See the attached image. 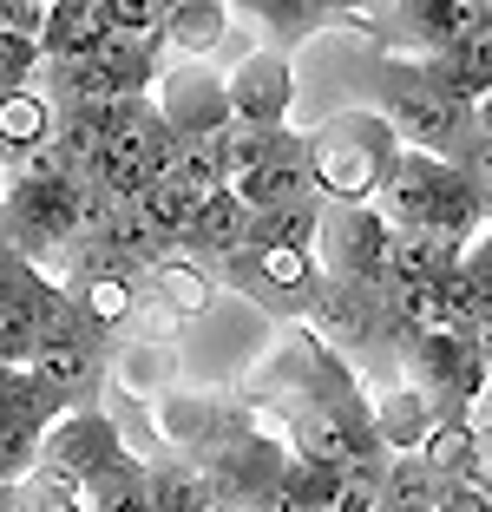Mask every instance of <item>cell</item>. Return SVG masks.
<instances>
[{"label":"cell","instance_id":"cell-1","mask_svg":"<svg viewBox=\"0 0 492 512\" xmlns=\"http://www.w3.org/2000/svg\"><path fill=\"white\" fill-rule=\"evenodd\" d=\"M368 92H374V112L394 125L401 151H427V158L453 165L466 151V138H473V106L447 99L420 60H401V53L368 60Z\"/></svg>","mask_w":492,"mask_h":512},{"label":"cell","instance_id":"cell-2","mask_svg":"<svg viewBox=\"0 0 492 512\" xmlns=\"http://www.w3.org/2000/svg\"><path fill=\"white\" fill-rule=\"evenodd\" d=\"M374 211L388 217V230H401V237H447V243H460V250H473L479 224H486L473 191H466V178L447 158H427V151H401V158H394L388 184L374 197Z\"/></svg>","mask_w":492,"mask_h":512},{"label":"cell","instance_id":"cell-3","mask_svg":"<svg viewBox=\"0 0 492 512\" xmlns=\"http://www.w3.org/2000/svg\"><path fill=\"white\" fill-rule=\"evenodd\" d=\"M394 158H401V138L374 106L342 112L309 132V184L322 204H374Z\"/></svg>","mask_w":492,"mask_h":512},{"label":"cell","instance_id":"cell-4","mask_svg":"<svg viewBox=\"0 0 492 512\" xmlns=\"http://www.w3.org/2000/svg\"><path fill=\"white\" fill-rule=\"evenodd\" d=\"M217 283L237 289V296H250L256 309H269V316H315V302H322V263H315L309 250H276V243H243L237 256H224L217 263Z\"/></svg>","mask_w":492,"mask_h":512},{"label":"cell","instance_id":"cell-5","mask_svg":"<svg viewBox=\"0 0 492 512\" xmlns=\"http://www.w3.org/2000/svg\"><path fill=\"white\" fill-rule=\"evenodd\" d=\"M328 283H361V289H388L394 276V230L374 204H322V243H315Z\"/></svg>","mask_w":492,"mask_h":512},{"label":"cell","instance_id":"cell-6","mask_svg":"<svg viewBox=\"0 0 492 512\" xmlns=\"http://www.w3.org/2000/svg\"><path fill=\"white\" fill-rule=\"evenodd\" d=\"M479 27H492V0H401V7H374L368 33L401 60H440L466 46Z\"/></svg>","mask_w":492,"mask_h":512},{"label":"cell","instance_id":"cell-7","mask_svg":"<svg viewBox=\"0 0 492 512\" xmlns=\"http://www.w3.org/2000/svg\"><path fill=\"white\" fill-rule=\"evenodd\" d=\"M119 460H132V447H125L119 421H112V414H99V407H73V414H60V421H53V434L40 440V467L66 473V480H79V486L105 480Z\"/></svg>","mask_w":492,"mask_h":512},{"label":"cell","instance_id":"cell-8","mask_svg":"<svg viewBox=\"0 0 492 512\" xmlns=\"http://www.w3.org/2000/svg\"><path fill=\"white\" fill-rule=\"evenodd\" d=\"M151 106H158L164 132L197 145V138H224L230 125V92H224V73H210V66H178V73H164L158 92H151Z\"/></svg>","mask_w":492,"mask_h":512},{"label":"cell","instance_id":"cell-9","mask_svg":"<svg viewBox=\"0 0 492 512\" xmlns=\"http://www.w3.org/2000/svg\"><path fill=\"white\" fill-rule=\"evenodd\" d=\"M224 92H230V119L250 125V132H283L289 125V106H296V66L289 53H243L237 66L224 73Z\"/></svg>","mask_w":492,"mask_h":512},{"label":"cell","instance_id":"cell-10","mask_svg":"<svg viewBox=\"0 0 492 512\" xmlns=\"http://www.w3.org/2000/svg\"><path fill=\"white\" fill-rule=\"evenodd\" d=\"M237 20H250V27L263 33L269 53H296L302 40L335 33V27L368 33V14H355V7H328V0H250V7H237Z\"/></svg>","mask_w":492,"mask_h":512},{"label":"cell","instance_id":"cell-11","mask_svg":"<svg viewBox=\"0 0 492 512\" xmlns=\"http://www.w3.org/2000/svg\"><path fill=\"white\" fill-rule=\"evenodd\" d=\"M27 375L46 381L66 407H92V394H99V381H105V348L92 342V335H46V342L33 348Z\"/></svg>","mask_w":492,"mask_h":512},{"label":"cell","instance_id":"cell-12","mask_svg":"<svg viewBox=\"0 0 492 512\" xmlns=\"http://www.w3.org/2000/svg\"><path fill=\"white\" fill-rule=\"evenodd\" d=\"M53 138H60V112H53V99H46L40 86L33 92H0V165L7 171L33 165Z\"/></svg>","mask_w":492,"mask_h":512},{"label":"cell","instance_id":"cell-13","mask_svg":"<svg viewBox=\"0 0 492 512\" xmlns=\"http://www.w3.org/2000/svg\"><path fill=\"white\" fill-rule=\"evenodd\" d=\"M105 40H112V33H105L99 0H53V7H46V27H40V60L73 66V60H92Z\"/></svg>","mask_w":492,"mask_h":512},{"label":"cell","instance_id":"cell-14","mask_svg":"<svg viewBox=\"0 0 492 512\" xmlns=\"http://www.w3.org/2000/svg\"><path fill=\"white\" fill-rule=\"evenodd\" d=\"M368 407H374V440L388 447V460H394V453H420V447H427V434L440 427V414H447L433 394L407 388V381L394 394H381V401H368Z\"/></svg>","mask_w":492,"mask_h":512},{"label":"cell","instance_id":"cell-15","mask_svg":"<svg viewBox=\"0 0 492 512\" xmlns=\"http://www.w3.org/2000/svg\"><path fill=\"white\" fill-rule=\"evenodd\" d=\"M243 243H250V211L237 204V191H210L204 204H197L191 217V237H184V256H197V263H224V256H237Z\"/></svg>","mask_w":492,"mask_h":512},{"label":"cell","instance_id":"cell-16","mask_svg":"<svg viewBox=\"0 0 492 512\" xmlns=\"http://www.w3.org/2000/svg\"><path fill=\"white\" fill-rule=\"evenodd\" d=\"M433 73V86L447 92V99H460V106H479L492 92V27H479L466 46H453V53H440V60H420Z\"/></svg>","mask_w":492,"mask_h":512},{"label":"cell","instance_id":"cell-17","mask_svg":"<svg viewBox=\"0 0 492 512\" xmlns=\"http://www.w3.org/2000/svg\"><path fill=\"white\" fill-rule=\"evenodd\" d=\"M230 27H237V7H224V0H171V14H164V40L191 53V66L217 53Z\"/></svg>","mask_w":492,"mask_h":512},{"label":"cell","instance_id":"cell-18","mask_svg":"<svg viewBox=\"0 0 492 512\" xmlns=\"http://www.w3.org/2000/svg\"><path fill=\"white\" fill-rule=\"evenodd\" d=\"M145 493H151V512H217V499H210L197 460H184V453L151 460L145 467Z\"/></svg>","mask_w":492,"mask_h":512},{"label":"cell","instance_id":"cell-19","mask_svg":"<svg viewBox=\"0 0 492 512\" xmlns=\"http://www.w3.org/2000/svg\"><path fill=\"white\" fill-rule=\"evenodd\" d=\"M86 499H92V512H151V493H145V460H119V467L105 473V480H92L86 486Z\"/></svg>","mask_w":492,"mask_h":512},{"label":"cell","instance_id":"cell-20","mask_svg":"<svg viewBox=\"0 0 492 512\" xmlns=\"http://www.w3.org/2000/svg\"><path fill=\"white\" fill-rule=\"evenodd\" d=\"M105 14V33H119V40H164V0H99Z\"/></svg>","mask_w":492,"mask_h":512},{"label":"cell","instance_id":"cell-21","mask_svg":"<svg viewBox=\"0 0 492 512\" xmlns=\"http://www.w3.org/2000/svg\"><path fill=\"white\" fill-rule=\"evenodd\" d=\"M453 171L466 178V191H473V204H479V217L492 224V138H466V151L453 158Z\"/></svg>","mask_w":492,"mask_h":512},{"label":"cell","instance_id":"cell-22","mask_svg":"<svg viewBox=\"0 0 492 512\" xmlns=\"http://www.w3.org/2000/svg\"><path fill=\"white\" fill-rule=\"evenodd\" d=\"M40 27H46V0H0V33L40 40Z\"/></svg>","mask_w":492,"mask_h":512},{"label":"cell","instance_id":"cell-23","mask_svg":"<svg viewBox=\"0 0 492 512\" xmlns=\"http://www.w3.org/2000/svg\"><path fill=\"white\" fill-rule=\"evenodd\" d=\"M440 512H492V493L479 480H460V486L440 493Z\"/></svg>","mask_w":492,"mask_h":512},{"label":"cell","instance_id":"cell-24","mask_svg":"<svg viewBox=\"0 0 492 512\" xmlns=\"http://www.w3.org/2000/svg\"><path fill=\"white\" fill-rule=\"evenodd\" d=\"M466 263L492 276V230H479V237H473V250H466Z\"/></svg>","mask_w":492,"mask_h":512},{"label":"cell","instance_id":"cell-25","mask_svg":"<svg viewBox=\"0 0 492 512\" xmlns=\"http://www.w3.org/2000/svg\"><path fill=\"white\" fill-rule=\"evenodd\" d=\"M473 132H479V138H492V92L473 106Z\"/></svg>","mask_w":492,"mask_h":512},{"label":"cell","instance_id":"cell-26","mask_svg":"<svg viewBox=\"0 0 492 512\" xmlns=\"http://www.w3.org/2000/svg\"><path fill=\"white\" fill-rule=\"evenodd\" d=\"M7 191H14V171L0 165V204H7Z\"/></svg>","mask_w":492,"mask_h":512}]
</instances>
